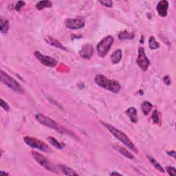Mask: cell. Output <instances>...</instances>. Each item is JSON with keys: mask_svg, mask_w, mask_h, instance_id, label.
Here are the masks:
<instances>
[{"mask_svg": "<svg viewBox=\"0 0 176 176\" xmlns=\"http://www.w3.org/2000/svg\"><path fill=\"white\" fill-rule=\"evenodd\" d=\"M101 123L103 126L114 136L115 138L123 143L124 145L126 146L127 148L132 150L133 152H134L135 153H138V150L136 149L135 145H134V143H133V142L129 138L128 136L125 134V133L120 131L119 129H116V127H114L112 125L106 123H103V122H102Z\"/></svg>", "mask_w": 176, "mask_h": 176, "instance_id": "cell-1", "label": "cell"}, {"mask_svg": "<svg viewBox=\"0 0 176 176\" xmlns=\"http://www.w3.org/2000/svg\"><path fill=\"white\" fill-rule=\"evenodd\" d=\"M94 81L97 85L113 93H118L120 90V85L119 82L116 80L108 79L106 77L102 74L96 75Z\"/></svg>", "mask_w": 176, "mask_h": 176, "instance_id": "cell-2", "label": "cell"}, {"mask_svg": "<svg viewBox=\"0 0 176 176\" xmlns=\"http://www.w3.org/2000/svg\"><path fill=\"white\" fill-rule=\"evenodd\" d=\"M35 118L41 124L45 125V126H47L50 128H52L54 130L60 133V134H70V133L67 132V131L63 127L61 126L56 122L52 120V118H49L48 116H45V115H44L41 113H38L35 115Z\"/></svg>", "mask_w": 176, "mask_h": 176, "instance_id": "cell-3", "label": "cell"}, {"mask_svg": "<svg viewBox=\"0 0 176 176\" xmlns=\"http://www.w3.org/2000/svg\"><path fill=\"white\" fill-rule=\"evenodd\" d=\"M24 141L26 142V144L30 146L32 148L37 149L44 152H52V149L50 148V147L45 144V142L41 141V140H39L35 137H30V136H26L24 138Z\"/></svg>", "mask_w": 176, "mask_h": 176, "instance_id": "cell-4", "label": "cell"}, {"mask_svg": "<svg viewBox=\"0 0 176 176\" xmlns=\"http://www.w3.org/2000/svg\"><path fill=\"white\" fill-rule=\"evenodd\" d=\"M114 43V38L112 36H107L100 41L97 45V52L100 57H105Z\"/></svg>", "mask_w": 176, "mask_h": 176, "instance_id": "cell-5", "label": "cell"}, {"mask_svg": "<svg viewBox=\"0 0 176 176\" xmlns=\"http://www.w3.org/2000/svg\"><path fill=\"white\" fill-rule=\"evenodd\" d=\"M0 78H1V81L3 84L8 86V87L13 89V91L17 92H22V88L20 86V85L18 83L12 78L8 74H6L3 71H1L0 72Z\"/></svg>", "mask_w": 176, "mask_h": 176, "instance_id": "cell-6", "label": "cell"}, {"mask_svg": "<svg viewBox=\"0 0 176 176\" xmlns=\"http://www.w3.org/2000/svg\"><path fill=\"white\" fill-rule=\"evenodd\" d=\"M31 154L35 160L39 164H40L41 167L46 168V169L48 171L54 172V173H57L55 167L53 166L52 164L48 160L47 157L37 152H34V151L33 152H31Z\"/></svg>", "mask_w": 176, "mask_h": 176, "instance_id": "cell-7", "label": "cell"}, {"mask_svg": "<svg viewBox=\"0 0 176 176\" xmlns=\"http://www.w3.org/2000/svg\"><path fill=\"white\" fill-rule=\"evenodd\" d=\"M137 63L138 66L141 67L143 71H146L148 69L150 65V61L146 55L145 49L142 47L139 48Z\"/></svg>", "mask_w": 176, "mask_h": 176, "instance_id": "cell-8", "label": "cell"}, {"mask_svg": "<svg viewBox=\"0 0 176 176\" xmlns=\"http://www.w3.org/2000/svg\"><path fill=\"white\" fill-rule=\"evenodd\" d=\"M35 56L42 64H44V66L47 67H54L57 65V61L55 59L48 56L42 55V54L39 51H36L35 52Z\"/></svg>", "mask_w": 176, "mask_h": 176, "instance_id": "cell-9", "label": "cell"}, {"mask_svg": "<svg viewBox=\"0 0 176 176\" xmlns=\"http://www.w3.org/2000/svg\"><path fill=\"white\" fill-rule=\"evenodd\" d=\"M66 26L71 30L81 29L85 26V22L81 19H67Z\"/></svg>", "mask_w": 176, "mask_h": 176, "instance_id": "cell-10", "label": "cell"}, {"mask_svg": "<svg viewBox=\"0 0 176 176\" xmlns=\"http://www.w3.org/2000/svg\"><path fill=\"white\" fill-rule=\"evenodd\" d=\"M157 11L158 15L162 17H165L167 15L168 2L166 0H161L157 4Z\"/></svg>", "mask_w": 176, "mask_h": 176, "instance_id": "cell-11", "label": "cell"}, {"mask_svg": "<svg viewBox=\"0 0 176 176\" xmlns=\"http://www.w3.org/2000/svg\"><path fill=\"white\" fill-rule=\"evenodd\" d=\"M94 53V49L93 47L89 44H85L83 46L81 50L79 52L81 57L85 59H89L91 58Z\"/></svg>", "mask_w": 176, "mask_h": 176, "instance_id": "cell-12", "label": "cell"}, {"mask_svg": "<svg viewBox=\"0 0 176 176\" xmlns=\"http://www.w3.org/2000/svg\"><path fill=\"white\" fill-rule=\"evenodd\" d=\"M45 40L49 45L53 46V47H55L56 48H59V49H61L62 50H64V51H66V50H67V48L65 47V46L61 44V43H60L58 40H56V39H55V38H53L52 37H49V36H48V37H46L45 38Z\"/></svg>", "mask_w": 176, "mask_h": 176, "instance_id": "cell-13", "label": "cell"}, {"mask_svg": "<svg viewBox=\"0 0 176 176\" xmlns=\"http://www.w3.org/2000/svg\"><path fill=\"white\" fill-rule=\"evenodd\" d=\"M126 114L127 116L130 118L131 121L132 123H136L138 122V113L137 110L135 108V107H129V109L126 111Z\"/></svg>", "mask_w": 176, "mask_h": 176, "instance_id": "cell-14", "label": "cell"}, {"mask_svg": "<svg viewBox=\"0 0 176 176\" xmlns=\"http://www.w3.org/2000/svg\"><path fill=\"white\" fill-rule=\"evenodd\" d=\"M122 55H123V52L120 49H118L112 54L111 56V59L114 64H117L120 63L122 59Z\"/></svg>", "mask_w": 176, "mask_h": 176, "instance_id": "cell-15", "label": "cell"}, {"mask_svg": "<svg viewBox=\"0 0 176 176\" xmlns=\"http://www.w3.org/2000/svg\"><path fill=\"white\" fill-rule=\"evenodd\" d=\"M48 141H49L50 144L53 147H55L57 149H63L64 147H66V145H65L63 142H61L58 141L56 138L52 137V136H50V137L48 138Z\"/></svg>", "mask_w": 176, "mask_h": 176, "instance_id": "cell-16", "label": "cell"}, {"mask_svg": "<svg viewBox=\"0 0 176 176\" xmlns=\"http://www.w3.org/2000/svg\"><path fill=\"white\" fill-rule=\"evenodd\" d=\"M9 30V22L8 21L4 18L2 17L0 21V31L2 33L5 34L8 33Z\"/></svg>", "mask_w": 176, "mask_h": 176, "instance_id": "cell-17", "label": "cell"}, {"mask_svg": "<svg viewBox=\"0 0 176 176\" xmlns=\"http://www.w3.org/2000/svg\"><path fill=\"white\" fill-rule=\"evenodd\" d=\"M114 148H115V149H116L120 154H122V155L124 156L125 157H126L127 158L130 159V160L134 158V156H133L130 152H128L126 149L123 148V147H121L120 146H116V147H114Z\"/></svg>", "mask_w": 176, "mask_h": 176, "instance_id": "cell-18", "label": "cell"}, {"mask_svg": "<svg viewBox=\"0 0 176 176\" xmlns=\"http://www.w3.org/2000/svg\"><path fill=\"white\" fill-rule=\"evenodd\" d=\"M59 167L60 168V170L65 175H78V173H76V172H75L72 169V168L68 167L67 166H66V165L60 164V165H59Z\"/></svg>", "mask_w": 176, "mask_h": 176, "instance_id": "cell-19", "label": "cell"}, {"mask_svg": "<svg viewBox=\"0 0 176 176\" xmlns=\"http://www.w3.org/2000/svg\"><path fill=\"white\" fill-rule=\"evenodd\" d=\"M52 6V3L50 1H41L39 2L37 5H36V8L39 10H41L46 8H51Z\"/></svg>", "mask_w": 176, "mask_h": 176, "instance_id": "cell-20", "label": "cell"}, {"mask_svg": "<svg viewBox=\"0 0 176 176\" xmlns=\"http://www.w3.org/2000/svg\"><path fill=\"white\" fill-rule=\"evenodd\" d=\"M153 107L152 104L148 101H144L141 104V109L145 116L148 115Z\"/></svg>", "mask_w": 176, "mask_h": 176, "instance_id": "cell-21", "label": "cell"}, {"mask_svg": "<svg viewBox=\"0 0 176 176\" xmlns=\"http://www.w3.org/2000/svg\"><path fill=\"white\" fill-rule=\"evenodd\" d=\"M134 34L132 33V32H129L127 31H123L121 32L118 35V38H119L120 40H125V39H133L134 38Z\"/></svg>", "mask_w": 176, "mask_h": 176, "instance_id": "cell-22", "label": "cell"}, {"mask_svg": "<svg viewBox=\"0 0 176 176\" xmlns=\"http://www.w3.org/2000/svg\"><path fill=\"white\" fill-rule=\"evenodd\" d=\"M147 157H148V159H149L150 163L153 164V166L155 167L156 169H157L159 171H161L162 173H164V168L162 167V166H161L160 163H157V162L153 158V157H152L149 156H147Z\"/></svg>", "mask_w": 176, "mask_h": 176, "instance_id": "cell-23", "label": "cell"}, {"mask_svg": "<svg viewBox=\"0 0 176 176\" xmlns=\"http://www.w3.org/2000/svg\"><path fill=\"white\" fill-rule=\"evenodd\" d=\"M149 48L152 50H156V49L160 48V44L156 40L155 37H153V36L150 37V38H149Z\"/></svg>", "mask_w": 176, "mask_h": 176, "instance_id": "cell-24", "label": "cell"}, {"mask_svg": "<svg viewBox=\"0 0 176 176\" xmlns=\"http://www.w3.org/2000/svg\"><path fill=\"white\" fill-rule=\"evenodd\" d=\"M152 120L155 123H159L160 122V117H159V114L157 112L156 109L154 110V112L152 115Z\"/></svg>", "mask_w": 176, "mask_h": 176, "instance_id": "cell-25", "label": "cell"}, {"mask_svg": "<svg viewBox=\"0 0 176 176\" xmlns=\"http://www.w3.org/2000/svg\"><path fill=\"white\" fill-rule=\"evenodd\" d=\"M166 170L169 175L175 176L176 175V168L173 167H167Z\"/></svg>", "mask_w": 176, "mask_h": 176, "instance_id": "cell-26", "label": "cell"}, {"mask_svg": "<svg viewBox=\"0 0 176 176\" xmlns=\"http://www.w3.org/2000/svg\"><path fill=\"white\" fill-rule=\"evenodd\" d=\"M25 4H26V3H25V2H24V1H19V2L17 3V4L15 6V10H17V11H20L21 8H22V7H24L25 6Z\"/></svg>", "mask_w": 176, "mask_h": 176, "instance_id": "cell-27", "label": "cell"}, {"mask_svg": "<svg viewBox=\"0 0 176 176\" xmlns=\"http://www.w3.org/2000/svg\"><path fill=\"white\" fill-rule=\"evenodd\" d=\"M0 101H1V106L3 107V109L7 111V112H8V111H9L10 107H9V105H8V103H6V102L4 101V100H3L2 99H0Z\"/></svg>", "mask_w": 176, "mask_h": 176, "instance_id": "cell-28", "label": "cell"}, {"mask_svg": "<svg viewBox=\"0 0 176 176\" xmlns=\"http://www.w3.org/2000/svg\"><path fill=\"white\" fill-rule=\"evenodd\" d=\"M100 3L102 5L105 6L107 7H112L113 2L112 1H100Z\"/></svg>", "mask_w": 176, "mask_h": 176, "instance_id": "cell-29", "label": "cell"}, {"mask_svg": "<svg viewBox=\"0 0 176 176\" xmlns=\"http://www.w3.org/2000/svg\"><path fill=\"white\" fill-rule=\"evenodd\" d=\"M163 81L166 85H169L171 84V78L168 76H166L163 78Z\"/></svg>", "mask_w": 176, "mask_h": 176, "instance_id": "cell-30", "label": "cell"}, {"mask_svg": "<svg viewBox=\"0 0 176 176\" xmlns=\"http://www.w3.org/2000/svg\"><path fill=\"white\" fill-rule=\"evenodd\" d=\"M167 154L168 156H171L173 157V158H175V151H171V152H168Z\"/></svg>", "mask_w": 176, "mask_h": 176, "instance_id": "cell-31", "label": "cell"}, {"mask_svg": "<svg viewBox=\"0 0 176 176\" xmlns=\"http://www.w3.org/2000/svg\"><path fill=\"white\" fill-rule=\"evenodd\" d=\"M0 175H9V173L2 171H0Z\"/></svg>", "mask_w": 176, "mask_h": 176, "instance_id": "cell-32", "label": "cell"}, {"mask_svg": "<svg viewBox=\"0 0 176 176\" xmlns=\"http://www.w3.org/2000/svg\"><path fill=\"white\" fill-rule=\"evenodd\" d=\"M110 175H121V173H117V172H112V173H110Z\"/></svg>", "mask_w": 176, "mask_h": 176, "instance_id": "cell-33", "label": "cell"}]
</instances>
